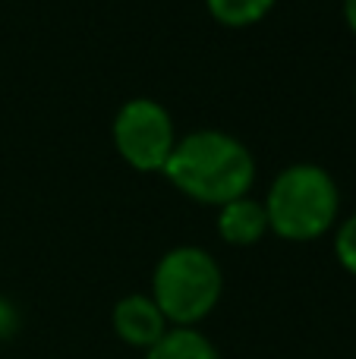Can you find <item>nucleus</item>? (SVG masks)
<instances>
[{
    "label": "nucleus",
    "instance_id": "f257e3e1",
    "mask_svg": "<svg viewBox=\"0 0 356 359\" xmlns=\"http://www.w3.org/2000/svg\"><path fill=\"white\" fill-rule=\"evenodd\" d=\"M256 155L224 130H196L177 139V149L161 174L186 198L221 208L249 196L256 183Z\"/></svg>",
    "mask_w": 356,
    "mask_h": 359
},
{
    "label": "nucleus",
    "instance_id": "f03ea898",
    "mask_svg": "<svg viewBox=\"0 0 356 359\" xmlns=\"http://www.w3.org/2000/svg\"><path fill=\"white\" fill-rule=\"evenodd\" d=\"M262 205L268 233L287 243H313L338 227L341 189L322 164L300 161L271 180Z\"/></svg>",
    "mask_w": 356,
    "mask_h": 359
},
{
    "label": "nucleus",
    "instance_id": "7ed1b4c3",
    "mask_svg": "<svg viewBox=\"0 0 356 359\" xmlns=\"http://www.w3.org/2000/svg\"><path fill=\"white\" fill-rule=\"evenodd\" d=\"M224 293V271L218 259L202 246H174L158 259L151 271L155 306L170 328H199L214 312Z\"/></svg>",
    "mask_w": 356,
    "mask_h": 359
},
{
    "label": "nucleus",
    "instance_id": "20e7f679",
    "mask_svg": "<svg viewBox=\"0 0 356 359\" xmlns=\"http://www.w3.org/2000/svg\"><path fill=\"white\" fill-rule=\"evenodd\" d=\"M114 149L139 174H161L177 149V126L170 111L155 98H130L114 114Z\"/></svg>",
    "mask_w": 356,
    "mask_h": 359
},
{
    "label": "nucleus",
    "instance_id": "39448f33",
    "mask_svg": "<svg viewBox=\"0 0 356 359\" xmlns=\"http://www.w3.org/2000/svg\"><path fill=\"white\" fill-rule=\"evenodd\" d=\"M111 325H114V334L126 347H136V350H151L170 331L167 318L161 316V309L155 306V299L149 293L120 297L111 312Z\"/></svg>",
    "mask_w": 356,
    "mask_h": 359
},
{
    "label": "nucleus",
    "instance_id": "423d86ee",
    "mask_svg": "<svg viewBox=\"0 0 356 359\" xmlns=\"http://www.w3.org/2000/svg\"><path fill=\"white\" fill-rule=\"evenodd\" d=\"M218 236L227 246H256L268 233V215L265 205L252 196H243L237 202H227L218 208Z\"/></svg>",
    "mask_w": 356,
    "mask_h": 359
},
{
    "label": "nucleus",
    "instance_id": "0eeeda50",
    "mask_svg": "<svg viewBox=\"0 0 356 359\" xmlns=\"http://www.w3.org/2000/svg\"><path fill=\"white\" fill-rule=\"evenodd\" d=\"M145 359H221V353L199 328H170L155 347L145 350Z\"/></svg>",
    "mask_w": 356,
    "mask_h": 359
},
{
    "label": "nucleus",
    "instance_id": "6e6552de",
    "mask_svg": "<svg viewBox=\"0 0 356 359\" xmlns=\"http://www.w3.org/2000/svg\"><path fill=\"white\" fill-rule=\"evenodd\" d=\"M278 0H205L208 13L214 22L227 25V29H249V25L262 22Z\"/></svg>",
    "mask_w": 356,
    "mask_h": 359
},
{
    "label": "nucleus",
    "instance_id": "1a4fd4ad",
    "mask_svg": "<svg viewBox=\"0 0 356 359\" xmlns=\"http://www.w3.org/2000/svg\"><path fill=\"white\" fill-rule=\"evenodd\" d=\"M334 259L347 274L356 278V211L334 227Z\"/></svg>",
    "mask_w": 356,
    "mask_h": 359
},
{
    "label": "nucleus",
    "instance_id": "9d476101",
    "mask_svg": "<svg viewBox=\"0 0 356 359\" xmlns=\"http://www.w3.org/2000/svg\"><path fill=\"white\" fill-rule=\"evenodd\" d=\"M22 328V316H19L16 303L10 297H0V344L4 341H13Z\"/></svg>",
    "mask_w": 356,
    "mask_h": 359
},
{
    "label": "nucleus",
    "instance_id": "9b49d317",
    "mask_svg": "<svg viewBox=\"0 0 356 359\" xmlns=\"http://www.w3.org/2000/svg\"><path fill=\"white\" fill-rule=\"evenodd\" d=\"M344 22L356 35V0H344Z\"/></svg>",
    "mask_w": 356,
    "mask_h": 359
},
{
    "label": "nucleus",
    "instance_id": "f8f14e48",
    "mask_svg": "<svg viewBox=\"0 0 356 359\" xmlns=\"http://www.w3.org/2000/svg\"><path fill=\"white\" fill-rule=\"evenodd\" d=\"M353 95H356V88H353Z\"/></svg>",
    "mask_w": 356,
    "mask_h": 359
}]
</instances>
